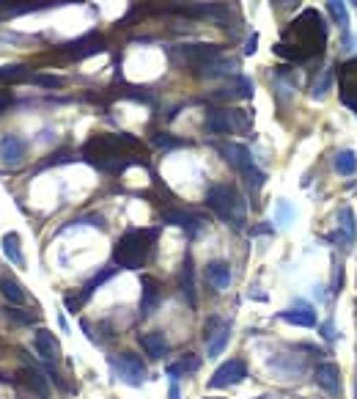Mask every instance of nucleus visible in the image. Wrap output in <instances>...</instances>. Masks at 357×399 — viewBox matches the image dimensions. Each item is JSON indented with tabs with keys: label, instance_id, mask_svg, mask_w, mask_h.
Returning a JSON list of instances; mask_svg holds the SVG:
<instances>
[{
	"label": "nucleus",
	"instance_id": "nucleus-1",
	"mask_svg": "<svg viewBox=\"0 0 357 399\" xmlns=\"http://www.w3.org/2000/svg\"><path fill=\"white\" fill-rule=\"evenodd\" d=\"M157 228H132L113 245V262L124 270H141L154 256Z\"/></svg>",
	"mask_w": 357,
	"mask_h": 399
},
{
	"label": "nucleus",
	"instance_id": "nucleus-2",
	"mask_svg": "<svg viewBox=\"0 0 357 399\" xmlns=\"http://www.w3.org/2000/svg\"><path fill=\"white\" fill-rule=\"evenodd\" d=\"M206 204H209V209H212L220 220H225L228 226H234V228H242V226H245L247 209H245L242 196L236 193V188H231V185H212V188L206 191Z\"/></svg>",
	"mask_w": 357,
	"mask_h": 399
},
{
	"label": "nucleus",
	"instance_id": "nucleus-3",
	"mask_svg": "<svg viewBox=\"0 0 357 399\" xmlns=\"http://www.w3.org/2000/svg\"><path fill=\"white\" fill-rule=\"evenodd\" d=\"M286 36H297V47L303 41V61L308 55H316V52H325V44H327V25L325 19H319L316 11H305L297 22H292V28L286 30Z\"/></svg>",
	"mask_w": 357,
	"mask_h": 399
},
{
	"label": "nucleus",
	"instance_id": "nucleus-4",
	"mask_svg": "<svg viewBox=\"0 0 357 399\" xmlns=\"http://www.w3.org/2000/svg\"><path fill=\"white\" fill-rule=\"evenodd\" d=\"M220 149V155H223V160L234 168V171H239L242 177H245V182L250 185V191L253 193H258L261 188H264V171H258L256 168V163H253V155H250V149L247 146H239V144H220L217 146Z\"/></svg>",
	"mask_w": 357,
	"mask_h": 399
},
{
	"label": "nucleus",
	"instance_id": "nucleus-5",
	"mask_svg": "<svg viewBox=\"0 0 357 399\" xmlns=\"http://www.w3.org/2000/svg\"><path fill=\"white\" fill-rule=\"evenodd\" d=\"M110 369H113V375H116L121 383H127V386H132V389L143 386V383H146V378H149L146 364H143V361H141V356H135V353H121V356H113V358H110Z\"/></svg>",
	"mask_w": 357,
	"mask_h": 399
},
{
	"label": "nucleus",
	"instance_id": "nucleus-6",
	"mask_svg": "<svg viewBox=\"0 0 357 399\" xmlns=\"http://www.w3.org/2000/svg\"><path fill=\"white\" fill-rule=\"evenodd\" d=\"M174 55H176L178 61H184L187 66H192L195 72H201L206 64H212L214 58H220L223 50L217 44H181V47L174 50Z\"/></svg>",
	"mask_w": 357,
	"mask_h": 399
},
{
	"label": "nucleus",
	"instance_id": "nucleus-7",
	"mask_svg": "<svg viewBox=\"0 0 357 399\" xmlns=\"http://www.w3.org/2000/svg\"><path fill=\"white\" fill-rule=\"evenodd\" d=\"M228 339H231V322L220 320V317H212L206 322V356L209 358L223 356V350L228 347Z\"/></svg>",
	"mask_w": 357,
	"mask_h": 399
},
{
	"label": "nucleus",
	"instance_id": "nucleus-8",
	"mask_svg": "<svg viewBox=\"0 0 357 399\" xmlns=\"http://www.w3.org/2000/svg\"><path fill=\"white\" fill-rule=\"evenodd\" d=\"M245 378H247V364L242 358H231L223 367H217V372L209 378V389H228L242 383Z\"/></svg>",
	"mask_w": 357,
	"mask_h": 399
},
{
	"label": "nucleus",
	"instance_id": "nucleus-9",
	"mask_svg": "<svg viewBox=\"0 0 357 399\" xmlns=\"http://www.w3.org/2000/svg\"><path fill=\"white\" fill-rule=\"evenodd\" d=\"M278 317H280L283 322H289V325H297V328H316V311H314V306L305 303V300H297L292 309L280 311Z\"/></svg>",
	"mask_w": 357,
	"mask_h": 399
},
{
	"label": "nucleus",
	"instance_id": "nucleus-10",
	"mask_svg": "<svg viewBox=\"0 0 357 399\" xmlns=\"http://www.w3.org/2000/svg\"><path fill=\"white\" fill-rule=\"evenodd\" d=\"M141 286H143V298H141V314L143 317H152L157 311V306L163 303V286L157 278L152 275H143L141 278Z\"/></svg>",
	"mask_w": 357,
	"mask_h": 399
},
{
	"label": "nucleus",
	"instance_id": "nucleus-11",
	"mask_svg": "<svg viewBox=\"0 0 357 399\" xmlns=\"http://www.w3.org/2000/svg\"><path fill=\"white\" fill-rule=\"evenodd\" d=\"M33 344H36V353H39V358H41V361L52 364V361H58V358H61V344H58V339H55V333H52V331L39 328V331H36Z\"/></svg>",
	"mask_w": 357,
	"mask_h": 399
},
{
	"label": "nucleus",
	"instance_id": "nucleus-12",
	"mask_svg": "<svg viewBox=\"0 0 357 399\" xmlns=\"http://www.w3.org/2000/svg\"><path fill=\"white\" fill-rule=\"evenodd\" d=\"M330 240H338L344 248H352L357 242V226H355V212H352V206H341V209H338V234L330 237Z\"/></svg>",
	"mask_w": 357,
	"mask_h": 399
},
{
	"label": "nucleus",
	"instance_id": "nucleus-13",
	"mask_svg": "<svg viewBox=\"0 0 357 399\" xmlns=\"http://www.w3.org/2000/svg\"><path fill=\"white\" fill-rule=\"evenodd\" d=\"M316 386H319L325 394L338 397V394H341V369H338V364H322V367L316 369Z\"/></svg>",
	"mask_w": 357,
	"mask_h": 399
},
{
	"label": "nucleus",
	"instance_id": "nucleus-14",
	"mask_svg": "<svg viewBox=\"0 0 357 399\" xmlns=\"http://www.w3.org/2000/svg\"><path fill=\"white\" fill-rule=\"evenodd\" d=\"M178 286H181V295H184L187 306L195 309L198 306V298H195V264H192L190 253L184 256V264H181V273H178Z\"/></svg>",
	"mask_w": 357,
	"mask_h": 399
},
{
	"label": "nucleus",
	"instance_id": "nucleus-15",
	"mask_svg": "<svg viewBox=\"0 0 357 399\" xmlns=\"http://www.w3.org/2000/svg\"><path fill=\"white\" fill-rule=\"evenodd\" d=\"M163 220H165V223H171V226L184 228L190 237H195V234L201 231V226H203V220H201L198 215L184 212V209H168V212H163Z\"/></svg>",
	"mask_w": 357,
	"mask_h": 399
},
{
	"label": "nucleus",
	"instance_id": "nucleus-16",
	"mask_svg": "<svg viewBox=\"0 0 357 399\" xmlns=\"http://www.w3.org/2000/svg\"><path fill=\"white\" fill-rule=\"evenodd\" d=\"M206 281H209V286H212L214 292L228 289V284H231V264L223 262V259L209 262V264H206Z\"/></svg>",
	"mask_w": 357,
	"mask_h": 399
},
{
	"label": "nucleus",
	"instance_id": "nucleus-17",
	"mask_svg": "<svg viewBox=\"0 0 357 399\" xmlns=\"http://www.w3.org/2000/svg\"><path fill=\"white\" fill-rule=\"evenodd\" d=\"M269 367L278 372V378H283V380H297L300 375H305L308 372V364L305 361H300V358H286V356H278V358H272L269 361Z\"/></svg>",
	"mask_w": 357,
	"mask_h": 399
},
{
	"label": "nucleus",
	"instance_id": "nucleus-18",
	"mask_svg": "<svg viewBox=\"0 0 357 399\" xmlns=\"http://www.w3.org/2000/svg\"><path fill=\"white\" fill-rule=\"evenodd\" d=\"M141 347L146 350V356L149 358H165L168 356V339H165V333L163 331H149V333H141Z\"/></svg>",
	"mask_w": 357,
	"mask_h": 399
},
{
	"label": "nucleus",
	"instance_id": "nucleus-19",
	"mask_svg": "<svg viewBox=\"0 0 357 399\" xmlns=\"http://www.w3.org/2000/svg\"><path fill=\"white\" fill-rule=\"evenodd\" d=\"M25 157V141L19 135H3L0 138V160L6 166H17Z\"/></svg>",
	"mask_w": 357,
	"mask_h": 399
},
{
	"label": "nucleus",
	"instance_id": "nucleus-20",
	"mask_svg": "<svg viewBox=\"0 0 357 399\" xmlns=\"http://www.w3.org/2000/svg\"><path fill=\"white\" fill-rule=\"evenodd\" d=\"M99 50H102V36H96V33H88V36H83L77 41H69L63 47V52H69L74 58H85V55H94Z\"/></svg>",
	"mask_w": 357,
	"mask_h": 399
},
{
	"label": "nucleus",
	"instance_id": "nucleus-21",
	"mask_svg": "<svg viewBox=\"0 0 357 399\" xmlns=\"http://www.w3.org/2000/svg\"><path fill=\"white\" fill-rule=\"evenodd\" d=\"M198 369H201V358H198V356H192V353H187L181 361H176V364H168L165 375L171 378V383H176V380L187 378V375H192V372H198Z\"/></svg>",
	"mask_w": 357,
	"mask_h": 399
},
{
	"label": "nucleus",
	"instance_id": "nucleus-22",
	"mask_svg": "<svg viewBox=\"0 0 357 399\" xmlns=\"http://www.w3.org/2000/svg\"><path fill=\"white\" fill-rule=\"evenodd\" d=\"M250 94H253V83H250V77H242V75H236L231 86L220 88L217 99H247Z\"/></svg>",
	"mask_w": 357,
	"mask_h": 399
},
{
	"label": "nucleus",
	"instance_id": "nucleus-23",
	"mask_svg": "<svg viewBox=\"0 0 357 399\" xmlns=\"http://www.w3.org/2000/svg\"><path fill=\"white\" fill-rule=\"evenodd\" d=\"M203 130L212 133V135H225L231 133V121H228V110H220V108H212L203 119Z\"/></svg>",
	"mask_w": 357,
	"mask_h": 399
},
{
	"label": "nucleus",
	"instance_id": "nucleus-24",
	"mask_svg": "<svg viewBox=\"0 0 357 399\" xmlns=\"http://www.w3.org/2000/svg\"><path fill=\"white\" fill-rule=\"evenodd\" d=\"M19 378H22V383L39 399H50V386H47V378H44L41 372H36V369H22Z\"/></svg>",
	"mask_w": 357,
	"mask_h": 399
},
{
	"label": "nucleus",
	"instance_id": "nucleus-25",
	"mask_svg": "<svg viewBox=\"0 0 357 399\" xmlns=\"http://www.w3.org/2000/svg\"><path fill=\"white\" fill-rule=\"evenodd\" d=\"M234 72H236V61L228 58V55H220V58H214L212 64H206V66L198 72V77H220V75H234Z\"/></svg>",
	"mask_w": 357,
	"mask_h": 399
},
{
	"label": "nucleus",
	"instance_id": "nucleus-26",
	"mask_svg": "<svg viewBox=\"0 0 357 399\" xmlns=\"http://www.w3.org/2000/svg\"><path fill=\"white\" fill-rule=\"evenodd\" d=\"M0 245H3V256H6L11 264H17V267H22V264H25V256H22V245H19V234H14V231L3 234Z\"/></svg>",
	"mask_w": 357,
	"mask_h": 399
},
{
	"label": "nucleus",
	"instance_id": "nucleus-27",
	"mask_svg": "<svg viewBox=\"0 0 357 399\" xmlns=\"http://www.w3.org/2000/svg\"><path fill=\"white\" fill-rule=\"evenodd\" d=\"M327 3V11L333 17V22L344 30V36L349 39V11H347V3L344 0H325Z\"/></svg>",
	"mask_w": 357,
	"mask_h": 399
},
{
	"label": "nucleus",
	"instance_id": "nucleus-28",
	"mask_svg": "<svg viewBox=\"0 0 357 399\" xmlns=\"http://www.w3.org/2000/svg\"><path fill=\"white\" fill-rule=\"evenodd\" d=\"M0 295H3L8 303H14V306L25 303V292H22V286H19L11 275H0Z\"/></svg>",
	"mask_w": 357,
	"mask_h": 399
},
{
	"label": "nucleus",
	"instance_id": "nucleus-29",
	"mask_svg": "<svg viewBox=\"0 0 357 399\" xmlns=\"http://www.w3.org/2000/svg\"><path fill=\"white\" fill-rule=\"evenodd\" d=\"M333 168L341 174V177H352L357 171V155L352 149H344V152H338L336 157H333Z\"/></svg>",
	"mask_w": 357,
	"mask_h": 399
},
{
	"label": "nucleus",
	"instance_id": "nucleus-30",
	"mask_svg": "<svg viewBox=\"0 0 357 399\" xmlns=\"http://www.w3.org/2000/svg\"><path fill=\"white\" fill-rule=\"evenodd\" d=\"M228 121H231V133H247L250 130V113L247 110H228Z\"/></svg>",
	"mask_w": 357,
	"mask_h": 399
},
{
	"label": "nucleus",
	"instance_id": "nucleus-31",
	"mask_svg": "<svg viewBox=\"0 0 357 399\" xmlns=\"http://www.w3.org/2000/svg\"><path fill=\"white\" fill-rule=\"evenodd\" d=\"M113 273H116L113 267H105L102 273H96V275H94V278H91V281H88V284L83 286V292H80V298H83V303H85V300H88V298L94 295V289H99V286H102V284H105V281H108V278H110Z\"/></svg>",
	"mask_w": 357,
	"mask_h": 399
},
{
	"label": "nucleus",
	"instance_id": "nucleus-32",
	"mask_svg": "<svg viewBox=\"0 0 357 399\" xmlns=\"http://www.w3.org/2000/svg\"><path fill=\"white\" fill-rule=\"evenodd\" d=\"M25 72H28V66H22V64H6V66H0V83L22 80Z\"/></svg>",
	"mask_w": 357,
	"mask_h": 399
},
{
	"label": "nucleus",
	"instance_id": "nucleus-33",
	"mask_svg": "<svg viewBox=\"0 0 357 399\" xmlns=\"http://www.w3.org/2000/svg\"><path fill=\"white\" fill-rule=\"evenodd\" d=\"M292 217H294V206L286 199H280L278 206H275V220H278V223H292Z\"/></svg>",
	"mask_w": 357,
	"mask_h": 399
},
{
	"label": "nucleus",
	"instance_id": "nucleus-34",
	"mask_svg": "<svg viewBox=\"0 0 357 399\" xmlns=\"http://www.w3.org/2000/svg\"><path fill=\"white\" fill-rule=\"evenodd\" d=\"M33 83H36V86H44V88H61V86H63V77H55V75H36Z\"/></svg>",
	"mask_w": 357,
	"mask_h": 399
},
{
	"label": "nucleus",
	"instance_id": "nucleus-35",
	"mask_svg": "<svg viewBox=\"0 0 357 399\" xmlns=\"http://www.w3.org/2000/svg\"><path fill=\"white\" fill-rule=\"evenodd\" d=\"M6 317H8L11 322H19V325H33V322H36L33 314H22L19 309H6Z\"/></svg>",
	"mask_w": 357,
	"mask_h": 399
},
{
	"label": "nucleus",
	"instance_id": "nucleus-36",
	"mask_svg": "<svg viewBox=\"0 0 357 399\" xmlns=\"http://www.w3.org/2000/svg\"><path fill=\"white\" fill-rule=\"evenodd\" d=\"M330 83H333V69H327V72H325V80H319V83L314 86V97H316V99L325 97L327 88H330Z\"/></svg>",
	"mask_w": 357,
	"mask_h": 399
},
{
	"label": "nucleus",
	"instance_id": "nucleus-37",
	"mask_svg": "<svg viewBox=\"0 0 357 399\" xmlns=\"http://www.w3.org/2000/svg\"><path fill=\"white\" fill-rule=\"evenodd\" d=\"M154 144H157V146H163V149H176V146H181V141L171 138V135H165V133L154 135Z\"/></svg>",
	"mask_w": 357,
	"mask_h": 399
},
{
	"label": "nucleus",
	"instance_id": "nucleus-38",
	"mask_svg": "<svg viewBox=\"0 0 357 399\" xmlns=\"http://www.w3.org/2000/svg\"><path fill=\"white\" fill-rule=\"evenodd\" d=\"M344 286V267H341V259H336V281H333V292H341Z\"/></svg>",
	"mask_w": 357,
	"mask_h": 399
},
{
	"label": "nucleus",
	"instance_id": "nucleus-39",
	"mask_svg": "<svg viewBox=\"0 0 357 399\" xmlns=\"http://www.w3.org/2000/svg\"><path fill=\"white\" fill-rule=\"evenodd\" d=\"M322 336H325L327 342H336V339H338V333H336V325H333V320L322 322Z\"/></svg>",
	"mask_w": 357,
	"mask_h": 399
},
{
	"label": "nucleus",
	"instance_id": "nucleus-40",
	"mask_svg": "<svg viewBox=\"0 0 357 399\" xmlns=\"http://www.w3.org/2000/svg\"><path fill=\"white\" fill-rule=\"evenodd\" d=\"M256 47H258V36L253 33V36L247 39V44H245V55H253V52H256Z\"/></svg>",
	"mask_w": 357,
	"mask_h": 399
},
{
	"label": "nucleus",
	"instance_id": "nucleus-41",
	"mask_svg": "<svg viewBox=\"0 0 357 399\" xmlns=\"http://www.w3.org/2000/svg\"><path fill=\"white\" fill-rule=\"evenodd\" d=\"M11 99H14V97H11V91H0V113H3V110L11 105Z\"/></svg>",
	"mask_w": 357,
	"mask_h": 399
},
{
	"label": "nucleus",
	"instance_id": "nucleus-42",
	"mask_svg": "<svg viewBox=\"0 0 357 399\" xmlns=\"http://www.w3.org/2000/svg\"><path fill=\"white\" fill-rule=\"evenodd\" d=\"M278 3H280V6H283V8H294V6H297V3H300V0H278Z\"/></svg>",
	"mask_w": 357,
	"mask_h": 399
},
{
	"label": "nucleus",
	"instance_id": "nucleus-43",
	"mask_svg": "<svg viewBox=\"0 0 357 399\" xmlns=\"http://www.w3.org/2000/svg\"><path fill=\"white\" fill-rule=\"evenodd\" d=\"M171 399H178V389H176V383L171 386Z\"/></svg>",
	"mask_w": 357,
	"mask_h": 399
},
{
	"label": "nucleus",
	"instance_id": "nucleus-44",
	"mask_svg": "<svg viewBox=\"0 0 357 399\" xmlns=\"http://www.w3.org/2000/svg\"><path fill=\"white\" fill-rule=\"evenodd\" d=\"M209 399H223V397H209Z\"/></svg>",
	"mask_w": 357,
	"mask_h": 399
},
{
	"label": "nucleus",
	"instance_id": "nucleus-45",
	"mask_svg": "<svg viewBox=\"0 0 357 399\" xmlns=\"http://www.w3.org/2000/svg\"><path fill=\"white\" fill-rule=\"evenodd\" d=\"M256 399H267V397H256Z\"/></svg>",
	"mask_w": 357,
	"mask_h": 399
},
{
	"label": "nucleus",
	"instance_id": "nucleus-46",
	"mask_svg": "<svg viewBox=\"0 0 357 399\" xmlns=\"http://www.w3.org/2000/svg\"><path fill=\"white\" fill-rule=\"evenodd\" d=\"M352 3H355V6H357V0H352Z\"/></svg>",
	"mask_w": 357,
	"mask_h": 399
}]
</instances>
